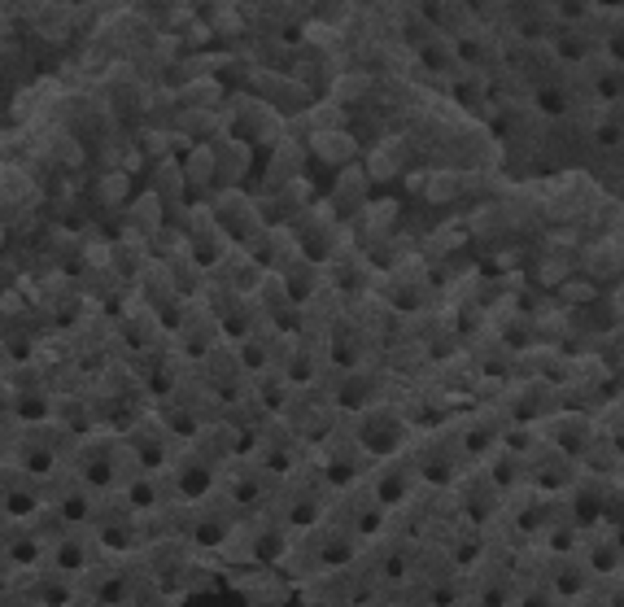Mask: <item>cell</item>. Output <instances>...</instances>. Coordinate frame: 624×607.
I'll list each match as a JSON object with an SVG mask.
<instances>
[{
	"instance_id": "cell-1",
	"label": "cell",
	"mask_w": 624,
	"mask_h": 607,
	"mask_svg": "<svg viewBox=\"0 0 624 607\" xmlns=\"http://www.w3.org/2000/svg\"><path fill=\"white\" fill-rule=\"evenodd\" d=\"M310 140H315L310 149H315L319 158H328V162H345V158H354V154H358V144H354L341 127H336V132H315Z\"/></svg>"
},
{
	"instance_id": "cell-2",
	"label": "cell",
	"mask_w": 624,
	"mask_h": 607,
	"mask_svg": "<svg viewBox=\"0 0 624 607\" xmlns=\"http://www.w3.org/2000/svg\"><path fill=\"white\" fill-rule=\"evenodd\" d=\"M127 192H132V175L110 166V170H100V180H96V197H100V206H122Z\"/></svg>"
},
{
	"instance_id": "cell-3",
	"label": "cell",
	"mask_w": 624,
	"mask_h": 607,
	"mask_svg": "<svg viewBox=\"0 0 624 607\" xmlns=\"http://www.w3.org/2000/svg\"><path fill=\"white\" fill-rule=\"evenodd\" d=\"M589 572H594V568L585 564V555H577V560H572V568L559 560V572H555V590H559V594H577V590L585 586V581H589Z\"/></svg>"
}]
</instances>
